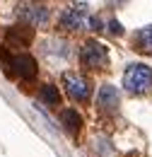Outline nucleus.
I'll list each match as a JSON object with an SVG mask.
<instances>
[{
	"mask_svg": "<svg viewBox=\"0 0 152 157\" xmlns=\"http://www.w3.org/2000/svg\"><path fill=\"white\" fill-rule=\"evenodd\" d=\"M123 85L131 94H145L152 90V68L145 63H133L123 73Z\"/></svg>",
	"mask_w": 152,
	"mask_h": 157,
	"instance_id": "nucleus-1",
	"label": "nucleus"
},
{
	"mask_svg": "<svg viewBox=\"0 0 152 157\" xmlns=\"http://www.w3.org/2000/svg\"><path fill=\"white\" fill-rule=\"evenodd\" d=\"M80 60L87 65V68H104L109 63V51L104 44L99 41H85L82 48H80Z\"/></svg>",
	"mask_w": 152,
	"mask_h": 157,
	"instance_id": "nucleus-2",
	"label": "nucleus"
},
{
	"mask_svg": "<svg viewBox=\"0 0 152 157\" xmlns=\"http://www.w3.org/2000/svg\"><path fill=\"white\" fill-rule=\"evenodd\" d=\"M63 85H65V90H68V94L77 101H87L89 94H92V90H89V82L85 78H80L75 73H65L63 75Z\"/></svg>",
	"mask_w": 152,
	"mask_h": 157,
	"instance_id": "nucleus-3",
	"label": "nucleus"
},
{
	"mask_svg": "<svg viewBox=\"0 0 152 157\" xmlns=\"http://www.w3.org/2000/svg\"><path fill=\"white\" fill-rule=\"evenodd\" d=\"M39 73L36 60L27 53L22 56H12V78H22V80H34Z\"/></svg>",
	"mask_w": 152,
	"mask_h": 157,
	"instance_id": "nucleus-4",
	"label": "nucleus"
},
{
	"mask_svg": "<svg viewBox=\"0 0 152 157\" xmlns=\"http://www.w3.org/2000/svg\"><path fill=\"white\" fill-rule=\"evenodd\" d=\"M19 17L27 22V27H44L48 24V7L44 5H19Z\"/></svg>",
	"mask_w": 152,
	"mask_h": 157,
	"instance_id": "nucleus-5",
	"label": "nucleus"
},
{
	"mask_svg": "<svg viewBox=\"0 0 152 157\" xmlns=\"http://www.w3.org/2000/svg\"><path fill=\"white\" fill-rule=\"evenodd\" d=\"M85 15H87V5L80 2V5H70L63 15H60V24L65 29H80L85 27Z\"/></svg>",
	"mask_w": 152,
	"mask_h": 157,
	"instance_id": "nucleus-6",
	"label": "nucleus"
},
{
	"mask_svg": "<svg viewBox=\"0 0 152 157\" xmlns=\"http://www.w3.org/2000/svg\"><path fill=\"white\" fill-rule=\"evenodd\" d=\"M34 39V32H32V27H10L7 29V44L10 46H29Z\"/></svg>",
	"mask_w": 152,
	"mask_h": 157,
	"instance_id": "nucleus-7",
	"label": "nucleus"
},
{
	"mask_svg": "<svg viewBox=\"0 0 152 157\" xmlns=\"http://www.w3.org/2000/svg\"><path fill=\"white\" fill-rule=\"evenodd\" d=\"M99 106L101 109H116L118 106V90H116L114 85H104L101 90H99Z\"/></svg>",
	"mask_w": 152,
	"mask_h": 157,
	"instance_id": "nucleus-8",
	"label": "nucleus"
},
{
	"mask_svg": "<svg viewBox=\"0 0 152 157\" xmlns=\"http://www.w3.org/2000/svg\"><path fill=\"white\" fill-rule=\"evenodd\" d=\"M39 97L44 99V104H48V106H58L60 104V92H58L56 85H44Z\"/></svg>",
	"mask_w": 152,
	"mask_h": 157,
	"instance_id": "nucleus-9",
	"label": "nucleus"
},
{
	"mask_svg": "<svg viewBox=\"0 0 152 157\" xmlns=\"http://www.w3.org/2000/svg\"><path fill=\"white\" fill-rule=\"evenodd\" d=\"M63 123H65V128L75 136L77 131H80V126H82V118H80V114H77V111L65 109V111H63Z\"/></svg>",
	"mask_w": 152,
	"mask_h": 157,
	"instance_id": "nucleus-10",
	"label": "nucleus"
},
{
	"mask_svg": "<svg viewBox=\"0 0 152 157\" xmlns=\"http://www.w3.org/2000/svg\"><path fill=\"white\" fill-rule=\"evenodd\" d=\"M135 44H138V48H142V51H152V27L140 29V32L135 34Z\"/></svg>",
	"mask_w": 152,
	"mask_h": 157,
	"instance_id": "nucleus-11",
	"label": "nucleus"
},
{
	"mask_svg": "<svg viewBox=\"0 0 152 157\" xmlns=\"http://www.w3.org/2000/svg\"><path fill=\"white\" fill-rule=\"evenodd\" d=\"M111 32H114V34H121V32H123V29H121V24H118V22H111Z\"/></svg>",
	"mask_w": 152,
	"mask_h": 157,
	"instance_id": "nucleus-12",
	"label": "nucleus"
},
{
	"mask_svg": "<svg viewBox=\"0 0 152 157\" xmlns=\"http://www.w3.org/2000/svg\"><path fill=\"white\" fill-rule=\"evenodd\" d=\"M89 24H92V29H97V32L101 29V20H99V17H94V20L89 22Z\"/></svg>",
	"mask_w": 152,
	"mask_h": 157,
	"instance_id": "nucleus-13",
	"label": "nucleus"
}]
</instances>
